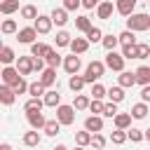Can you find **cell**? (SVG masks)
<instances>
[{
	"label": "cell",
	"instance_id": "obj_50",
	"mask_svg": "<svg viewBox=\"0 0 150 150\" xmlns=\"http://www.w3.org/2000/svg\"><path fill=\"white\" fill-rule=\"evenodd\" d=\"M28 87H30V84H28V82L21 77V80L14 84V91H16V94H26V91H28Z\"/></svg>",
	"mask_w": 150,
	"mask_h": 150
},
{
	"label": "cell",
	"instance_id": "obj_5",
	"mask_svg": "<svg viewBox=\"0 0 150 150\" xmlns=\"http://www.w3.org/2000/svg\"><path fill=\"white\" fill-rule=\"evenodd\" d=\"M0 75H2V84H9V87H14V84L23 77V75L19 73V68H16V66H14V68H12V66H5Z\"/></svg>",
	"mask_w": 150,
	"mask_h": 150
},
{
	"label": "cell",
	"instance_id": "obj_28",
	"mask_svg": "<svg viewBox=\"0 0 150 150\" xmlns=\"http://www.w3.org/2000/svg\"><path fill=\"white\" fill-rule=\"evenodd\" d=\"M40 14H38V7L35 5H23L21 7V19H28V21H35Z\"/></svg>",
	"mask_w": 150,
	"mask_h": 150
},
{
	"label": "cell",
	"instance_id": "obj_13",
	"mask_svg": "<svg viewBox=\"0 0 150 150\" xmlns=\"http://www.w3.org/2000/svg\"><path fill=\"white\" fill-rule=\"evenodd\" d=\"M134 7H136V0H115V9L122 16H131L134 14Z\"/></svg>",
	"mask_w": 150,
	"mask_h": 150
},
{
	"label": "cell",
	"instance_id": "obj_45",
	"mask_svg": "<svg viewBox=\"0 0 150 150\" xmlns=\"http://www.w3.org/2000/svg\"><path fill=\"white\" fill-rule=\"evenodd\" d=\"M87 40H89V42H101V40H103V30L96 28V26H91V30L87 33Z\"/></svg>",
	"mask_w": 150,
	"mask_h": 150
},
{
	"label": "cell",
	"instance_id": "obj_18",
	"mask_svg": "<svg viewBox=\"0 0 150 150\" xmlns=\"http://www.w3.org/2000/svg\"><path fill=\"white\" fill-rule=\"evenodd\" d=\"M52 21L56 23V26H66L68 23V9L66 7H59V9H52Z\"/></svg>",
	"mask_w": 150,
	"mask_h": 150
},
{
	"label": "cell",
	"instance_id": "obj_52",
	"mask_svg": "<svg viewBox=\"0 0 150 150\" xmlns=\"http://www.w3.org/2000/svg\"><path fill=\"white\" fill-rule=\"evenodd\" d=\"M103 0H82V7L84 9H94V7H98Z\"/></svg>",
	"mask_w": 150,
	"mask_h": 150
},
{
	"label": "cell",
	"instance_id": "obj_41",
	"mask_svg": "<svg viewBox=\"0 0 150 150\" xmlns=\"http://www.w3.org/2000/svg\"><path fill=\"white\" fill-rule=\"evenodd\" d=\"M89 103H91V101H89L84 94H77V96H75V101H73L75 110H87V108H89Z\"/></svg>",
	"mask_w": 150,
	"mask_h": 150
},
{
	"label": "cell",
	"instance_id": "obj_16",
	"mask_svg": "<svg viewBox=\"0 0 150 150\" xmlns=\"http://www.w3.org/2000/svg\"><path fill=\"white\" fill-rule=\"evenodd\" d=\"M40 141H42V136L38 134V129H30V131L23 134V145H26V148H38Z\"/></svg>",
	"mask_w": 150,
	"mask_h": 150
},
{
	"label": "cell",
	"instance_id": "obj_34",
	"mask_svg": "<svg viewBox=\"0 0 150 150\" xmlns=\"http://www.w3.org/2000/svg\"><path fill=\"white\" fill-rule=\"evenodd\" d=\"M91 136H94V134L87 131V129H84V131H77V134H75V143L82 145V148H84V145H91Z\"/></svg>",
	"mask_w": 150,
	"mask_h": 150
},
{
	"label": "cell",
	"instance_id": "obj_23",
	"mask_svg": "<svg viewBox=\"0 0 150 150\" xmlns=\"http://www.w3.org/2000/svg\"><path fill=\"white\" fill-rule=\"evenodd\" d=\"M134 73H136V82H138V84H143V87L150 84V66H141V68H136Z\"/></svg>",
	"mask_w": 150,
	"mask_h": 150
},
{
	"label": "cell",
	"instance_id": "obj_19",
	"mask_svg": "<svg viewBox=\"0 0 150 150\" xmlns=\"http://www.w3.org/2000/svg\"><path fill=\"white\" fill-rule=\"evenodd\" d=\"M89 49V40L87 38H73V42H70V52L73 54H84Z\"/></svg>",
	"mask_w": 150,
	"mask_h": 150
},
{
	"label": "cell",
	"instance_id": "obj_39",
	"mask_svg": "<svg viewBox=\"0 0 150 150\" xmlns=\"http://www.w3.org/2000/svg\"><path fill=\"white\" fill-rule=\"evenodd\" d=\"M70 42H73L70 33H66V30H59L56 33V47H70Z\"/></svg>",
	"mask_w": 150,
	"mask_h": 150
},
{
	"label": "cell",
	"instance_id": "obj_20",
	"mask_svg": "<svg viewBox=\"0 0 150 150\" xmlns=\"http://www.w3.org/2000/svg\"><path fill=\"white\" fill-rule=\"evenodd\" d=\"M117 84H120V87H124V89H127V87H134V84H136V73L122 70V73H120V77H117Z\"/></svg>",
	"mask_w": 150,
	"mask_h": 150
},
{
	"label": "cell",
	"instance_id": "obj_43",
	"mask_svg": "<svg viewBox=\"0 0 150 150\" xmlns=\"http://www.w3.org/2000/svg\"><path fill=\"white\" fill-rule=\"evenodd\" d=\"M89 110L94 112V115H103V110H105V103H103V98H91V103H89Z\"/></svg>",
	"mask_w": 150,
	"mask_h": 150
},
{
	"label": "cell",
	"instance_id": "obj_57",
	"mask_svg": "<svg viewBox=\"0 0 150 150\" xmlns=\"http://www.w3.org/2000/svg\"><path fill=\"white\" fill-rule=\"evenodd\" d=\"M54 150H68V148H66V145H56Z\"/></svg>",
	"mask_w": 150,
	"mask_h": 150
},
{
	"label": "cell",
	"instance_id": "obj_21",
	"mask_svg": "<svg viewBox=\"0 0 150 150\" xmlns=\"http://www.w3.org/2000/svg\"><path fill=\"white\" fill-rule=\"evenodd\" d=\"M42 101H45V105H47V108H59V105H61V94H59V91H54V89H49V91L45 94V98H42Z\"/></svg>",
	"mask_w": 150,
	"mask_h": 150
},
{
	"label": "cell",
	"instance_id": "obj_58",
	"mask_svg": "<svg viewBox=\"0 0 150 150\" xmlns=\"http://www.w3.org/2000/svg\"><path fill=\"white\" fill-rule=\"evenodd\" d=\"M75 150H84V148H82V145H77V148H75Z\"/></svg>",
	"mask_w": 150,
	"mask_h": 150
},
{
	"label": "cell",
	"instance_id": "obj_14",
	"mask_svg": "<svg viewBox=\"0 0 150 150\" xmlns=\"http://www.w3.org/2000/svg\"><path fill=\"white\" fill-rule=\"evenodd\" d=\"M45 61H47V66L49 68H59L61 63H63V59H61V54L49 45V49H47V54H45Z\"/></svg>",
	"mask_w": 150,
	"mask_h": 150
},
{
	"label": "cell",
	"instance_id": "obj_27",
	"mask_svg": "<svg viewBox=\"0 0 150 150\" xmlns=\"http://www.w3.org/2000/svg\"><path fill=\"white\" fill-rule=\"evenodd\" d=\"M28 94L33 96V98H40V96H45L47 94V87L38 80V82H30V87H28Z\"/></svg>",
	"mask_w": 150,
	"mask_h": 150
},
{
	"label": "cell",
	"instance_id": "obj_54",
	"mask_svg": "<svg viewBox=\"0 0 150 150\" xmlns=\"http://www.w3.org/2000/svg\"><path fill=\"white\" fill-rule=\"evenodd\" d=\"M141 98H143L145 103H150V84H145V87L141 89Z\"/></svg>",
	"mask_w": 150,
	"mask_h": 150
},
{
	"label": "cell",
	"instance_id": "obj_56",
	"mask_svg": "<svg viewBox=\"0 0 150 150\" xmlns=\"http://www.w3.org/2000/svg\"><path fill=\"white\" fill-rule=\"evenodd\" d=\"M145 141H150V129H145Z\"/></svg>",
	"mask_w": 150,
	"mask_h": 150
},
{
	"label": "cell",
	"instance_id": "obj_7",
	"mask_svg": "<svg viewBox=\"0 0 150 150\" xmlns=\"http://www.w3.org/2000/svg\"><path fill=\"white\" fill-rule=\"evenodd\" d=\"M33 26H35V30H38L40 35H47V33L52 30L54 21H52V16H47V14H40V16L33 21Z\"/></svg>",
	"mask_w": 150,
	"mask_h": 150
},
{
	"label": "cell",
	"instance_id": "obj_4",
	"mask_svg": "<svg viewBox=\"0 0 150 150\" xmlns=\"http://www.w3.org/2000/svg\"><path fill=\"white\" fill-rule=\"evenodd\" d=\"M124 61H127V59H124L122 54H117L115 49L105 54V66H108L110 70H115V73H122V70H124Z\"/></svg>",
	"mask_w": 150,
	"mask_h": 150
},
{
	"label": "cell",
	"instance_id": "obj_44",
	"mask_svg": "<svg viewBox=\"0 0 150 150\" xmlns=\"http://www.w3.org/2000/svg\"><path fill=\"white\" fill-rule=\"evenodd\" d=\"M127 134H129V141H131V143H141V141L145 138V131L134 129V127H131V129H127Z\"/></svg>",
	"mask_w": 150,
	"mask_h": 150
},
{
	"label": "cell",
	"instance_id": "obj_3",
	"mask_svg": "<svg viewBox=\"0 0 150 150\" xmlns=\"http://www.w3.org/2000/svg\"><path fill=\"white\" fill-rule=\"evenodd\" d=\"M56 120L63 124V127H70L73 122H75V105H59L56 108Z\"/></svg>",
	"mask_w": 150,
	"mask_h": 150
},
{
	"label": "cell",
	"instance_id": "obj_42",
	"mask_svg": "<svg viewBox=\"0 0 150 150\" xmlns=\"http://www.w3.org/2000/svg\"><path fill=\"white\" fill-rule=\"evenodd\" d=\"M91 96H94V98H105V96H108V89H105L103 84L94 82V84H91Z\"/></svg>",
	"mask_w": 150,
	"mask_h": 150
},
{
	"label": "cell",
	"instance_id": "obj_32",
	"mask_svg": "<svg viewBox=\"0 0 150 150\" xmlns=\"http://www.w3.org/2000/svg\"><path fill=\"white\" fill-rule=\"evenodd\" d=\"M101 45L105 47V52H112V49H115V47L120 45V38H117V35H112V33H110V35H103Z\"/></svg>",
	"mask_w": 150,
	"mask_h": 150
},
{
	"label": "cell",
	"instance_id": "obj_1",
	"mask_svg": "<svg viewBox=\"0 0 150 150\" xmlns=\"http://www.w3.org/2000/svg\"><path fill=\"white\" fill-rule=\"evenodd\" d=\"M127 28L134 30V33H143V30H150V16L143 14V12H134L131 16H127Z\"/></svg>",
	"mask_w": 150,
	"mask_h": 150
},
{
	"label": "cell",
	"instance_id": "obj_37",
	"mask_svg": "<svg viewBox=\"0 0 150 150\" xmlns=\"http://www.w3.org/2000/svg\"><path fill=\"white\" fill-rule=\"evenodd\" d=\"M42 105H45V101H40V98H28L26 101V105H23V110L26 112H35V110H42Z\"/></svg>",
	"mask_w": 150,
	"mask_h": 150
},
{
	"label": "cell",
	"instance_id": "obj_53",
	"mask_svg": "<svg viewBox=\"0 0 150 150\" xmlns=\"http://www.w3.org/2000/svg\"><path fill=\"white\" fill-rule=\"evenodd\" d=\"M45 63H47L45 59H40V56H35V73H42V70H45Z\"/></svg>",
	"mask_w": 150,
	"mask_h": 150
},
{
	"label": "cell",
	"instance_id": "obj_15",
	"mask_svg": "<svg viewBox=\"0 0 150 150\" xmlns=\"http://www.w3.org/2000/svg\"><path fill=\"white\" fill-rule=\"evenodd\" d=\"M40 82H42L47 89L54 87V84H56V68H49V66H47V68L40 73Z\"/></svg>",
	"mask_w": 150,
	"mask_h": 150
},
{
	"label": "cell",
	"instance_id": "obj_49",
	"mask_svg": "<svg viewBox=\"0 0 150 150\" xmlns=\"http://www.w3.org/2000/svg\"><path fill=\"white\" fill-rule=\"evenodd\" d=\"M91 145H94L96 150H103V145H105V138H103L101 134H94V136H91Z\"/></svg>",
	"mask_w": 150,
	"mask_h": 150
},
{
	"label": "cell",
	"instance_id": "obj_38",
	"mask_svg": "<svg viewBox=\"0 0 150 150\" xmlns=\"http://www.w3.org/2000/svg\"><path fill=\"white\" fill-rule=\"evenodd\" d=\"M129 138V134H127V129H115L112 134H110V141L115 143V145H122L124 141Z\"/></svg>",
	"mask_w": 150,
	"mask_h": 150
},
{
	"label": "cell",
	"instance_id": "obj_47",
	"mask_svg": "<svg viewBox=\"0 0 150 150\" xmlns=\"http://www.w3.org/2000/svg\"><path fill=\"white\" fill-rule=\"evenodd\" d=\"M136 45H122V56L124 59H136Z\"/></svg>",
	"mask_w": 150,
	"mask_h": 150
},
{
	"label": "cell",
	"instance_id": "obj_46",
	"mask_svg": "<svg viewBox=\"0 0 150 150\" xmlns=\"http://www.w3.org/2000/svg\"><path fill=\"white\" fill-rule=\"evenodd\" d=\"M148 56H150V45L138 42L136 45V59H148Z\"/></svg>",
	"mask_w": 150,
	"mask_h": 150
},
{
	"label": "cell",
	"instance_id": "obj_40",
	"mask_svg": "<svg viewBox=\"0 0 150 150\" xmlns=\"http://www.w3.org/2000/svg\"><path fill=\"white\" fill-rule=\"evenodd\" d=\"M2 33H5V35L19 33V26H16V21H14V19H5V21H2Z\"/></svg>",
	"mask_w": 150,
	"mask_h": 150
},
{
	"label": "cell",
	"instance_id": "obj_31",
	"mask_svg": "<svg viewBox=\"0 0 150 150\" xmlns=\"http://www.w3.org/2000/svg\"><path fill=\"white\" fill-rule=\"evenodd\" d=\"M19 9V0H2L0 2V12L2 14H14Z\"/></svg>",
	"mask_w": 150,
	"mask_h": 150
},
{
	"label": "cell",
	"instance_id": "obj_29",
	"mask_svg": "<svg viewBox=\"0 0 150 150\" xmlns=\"http://www.w3.org/2000/svg\"><path fill=\"white\" fill-rule=\"evenodd\" d=\"M75 28L82 30V33L87 35V33L91 30V21H89V16H84V14H82V16H75Z\"/></svg>",
	"mask_w": 150,
	"mask_h": 150
},
{
	"label": "cell",
	"instance_id": "obj_36",
	"mask_svg": "<svg viewBox=\"0 0 150 150\" xmlns=\"http://www.w3.org/2000/svg\"><path fill=\"white\" fill-rule=\"evenodd\" d=\"M47 49H49V45H42V42H33V45H30V56H40V59H45Z\"/></svg>",
	"mask_w": 150,
	"mask_h": 150
},
{
	"label": "cell",
	"instance_id": "obj_33",
	"mask_svg": "<svg viewBox=\"0 0 150 150\" xmlns=\"http://www.w3.org/2000/svg\"><path fill=\"white\" fill-rule=\"evenodd\" d=\"M61 127H63V124H61L59 120H47V124H45V134H47V136H56V134L61 131Z\"/></svg>",
	"mask_w": 150,
	"mask_h": 150
},
{
	"label": "cell",
	"instance_id": "obj_25",
	"mask_svg": "<svg viewBox=\"0 0 150 150\" xmlns=\"http://www.w3.org/2000/svg\"><path fill=\"white\" fill-rule=\"evenodd\" d=\"M0 61H2L5 66H9L12 61H16V54H14V49H12L9 45H5V47L0 49Z\"/></svg>",
	"mask_w": 150,
	"mask_h": 150
},
{
	"label": "cell",
	"instance_id": "obj_26",
	"mask_svg": "<svg viewBox=\"0 0 150 150\" xmlns=\"http://www.w3.org/2000/svg\"><path fill=\"white\" fill-rule=\"evenodd\" d=\"M87 84V80H84V75H70V80H68V87L77 94V91H82V87Z\"/></svg>",
	"mask_w": 150,
	"mask_h": 150
},
{
	"label": "cell",
	"instance_id": "obj_10",
	"mask_svg": "<svg viewBox=\"0 0 150 150\" xmlns=\"http://www.w3.org/2000/svg\"><path fill=\"white\" fill-rule=\"evenodd\" d=\"M80 66H82V61H80V56H77V54H70V56H66V59H63V68H66V73H68V75H77Z\"/></svg>",
	"mask_w": 150,
	"mask_h": 150
},
{
	"label": "cell",
	"instance_id": "obj_24",
	"mask_svg": "<svg viewBox=\"0 0 150 150\" xmlns=\"http://www.w3.org/2000/svg\"><path fill=\"white\" fill-rule=\"evenodd\" d=\"M129 112H131V117H134V120H143V117L148 115V103H145V101H141V103L131 105V110H129Z\"/></svg>",
	"mask_w": 150,
	"mask_h": 150
},
{
	"label": "cell",
	"instance_id": "obj_35",
	"mask_svg": "<svg viewBox=\"0 0 150 150\" xmlns=\"http://www.w3.org/2000/svg\"><path fill=\"white\" fill-rule=\"evenodd\" d=\"M117 38H120V45H136V33H134V30H129V28H127V30H122Z\"/></svg>",
	"mask_w": 150,
	"mask_h": 150
},
{
	"label": "cell",
	"instance_id": "obj_51",
	"mask_svg": "<svg viewBox=\"0 0 150 150\" xmlns=\"http://www.w3.org/2000/svg\"><path fill=\"white\" fill-rule=\"evenodd\" d=\"M63 7L68 12H75L77 7H82V0H63Z\"/></svg>",
	"mask_w": 150,
	"mask_h": 150
},
{
	"label": "cell",
	"instance_id": "obj_2",
	"mask_svg": "<svg viewBox=\"0 0 150 150\" xmlns=\"http://www.w3.org/2000/svg\"><path fill=\"white\" fill-rule=\"evenodd\" d=\"M105 61H91L89 66H87V70H84V80L89 82V84H94V82H98L101 77H103V73H105Z\"/></svg>",
	"mask_w": 150,
	"mask_h": 150
},
{
	"label": "cell",
	"instance_id": "obj_48",
	"mask_svg": "<svg viewBox=\"0 0 150 150\" xmlns=\"http://www.w3.org/2000/svg\"><path fill=\"white\" fill-rule=\"evenodd\" d=\"M117 115V103H105V110H103V117H115Z\"/></svg>",
	"mask_w": 150,
	"mask_h": 150
},
{
	"label": "cell",
	"instance_id": "obj_11",
	"mask_svg": "<svg viewBox=\"0 0 150 150\" xmlns=\"http://www.w3.org/2000/svg\"><path fill=\"white\" fill-rule=\"evenodd\" d=\"M16 91H14V87H9V84H2L0 87V101H2V105H12L14 101H16Z\"/></svg>",
	"mask_w": 150,
	"mask_h": 150
},
{
	"label": "cell",
	"instance_id": "obj_12",
	"mask_svg": "<svg viewBox=\"0 0 150 150\" xmlns=\"http://www.w3.org/2000/svg\"><path fill=\"white\" fill-rule=\"evenodd\" d=\"M84 129L91 131V134H98V131H103V120H101L98 115H89V117L84 120Z\"/></svg>",
	"mask_w": 150,
	"mask_h": 150
},
{
	"label": "cell",
	"instance_id": "obj_9",
	"mask_svg": "<svg viewBox=\"0 0 150 150\" xmlns=\"http://www.w3.org/2000/svg\"><path fill=\"white\" fill-rule=\"evenodd\" d=\"M26 120H28L30 129H45V124H47V117L42 115V110H35V112H26Z\"/></svg>",
	"mask_w": 150,
	"mask_h": 150
},
{
	"label": "cell",
	"instance_id": "obj_17",
	"mask_svg": "<svg viewBox=\"0 0 150 150\" xmlns=\"http://www.w3.org/2000/svg\"><path fill=\"white\" fill-rule=\"evenodd\" d=\"M112 9H115V5H112L110 0H103V2L96 7V16H98V19H110V16H112Z\"/></svg>",
	"mask_w": 150,
	"mask_h": 150
},
{
	"label": "cell",
	"instance_id": "obj_8",
	"mask_svg": "<svg viewBox=\"0 0 150 150\" xmlns=\"http://www.w3.org/2000/svg\"><path fill=\"white\" fill-rule=\"evenodd\" d=\"M16 68L21 75H30L35 70V56H19L16 59Z\"/></svg>",
	"mask_w": 150,
	"mask_h": 150
},
{
	"label": "cell",
	"instance_id": "obj_22",
	"mask_svg": "<svg viewBox=\"0 0 150 150\" xmlns=\"http://www.w3.org/2000/svg\"><path fill=\"white\" fill-rule=\"evenodd\" d=\"M112 120H115V127L117 129H129L131 127V112H117Z\"/></svg>",
	"mask_w": 150,
	"mask_h": 150
},
{
	"label": "cell",
	"instance_id": "obj_6",
	"mask_svg": "<svg viewBox=\"0 0 150 150\" xmlns=\"http://www.w3.org/2000/svg\"><path fill=\"white\" fill-rule=\"evenodd\" d=\"M35 38H38V30H35V26L19 28V33H16V40H19L21 45H33V42H35Z\"/></svg>",
	"mask_w": 150,
	"mask_h": 150
},
{
	"label": "cell",
	"instance_id": "obj_30",
	"mask_svg": "<svg viewBox=\"0 0 150 150\" xmlns=\"http://www.w3.org/2000/svg\"><path fill=\"white\" fill-rule=\"evenodd\" d=\"M108 98L112 101V103H120V101H124V87H110L108 89Z\"/></svg>",
	"mask_w": 150,
	"mask_h": 150
},
{
	"label": "cell",
	"instance_id": "obj_55",
	"mask_svg": "<svg viewBox=\"0 0 150 150\" xmlns=\"http://www.w3.org/2000/svg\"><path fill=\"white\" fill-rule=\"evenodd\" d=\"M0 150H12V145H9V143H2V145H0Z\"/></svg>",
	"mask_w": 150,
	"mask_h": 150
}]
</instances>
